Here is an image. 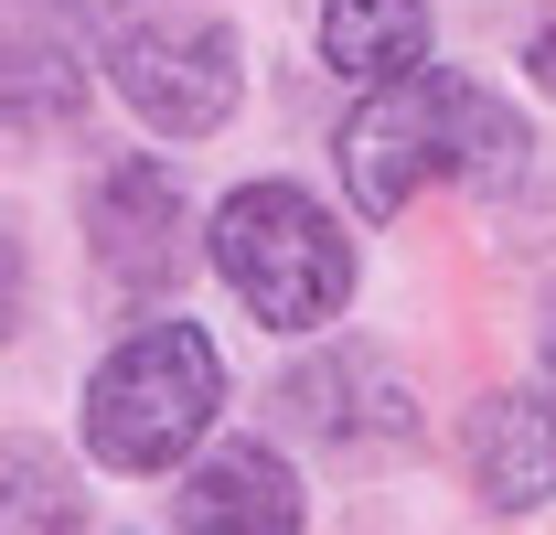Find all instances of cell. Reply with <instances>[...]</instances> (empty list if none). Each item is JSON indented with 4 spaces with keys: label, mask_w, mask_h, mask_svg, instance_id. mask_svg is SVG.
<instances>
[{
    "label": "cell",
    "mask_w": 556,
    "mask_h": 535,
    "mask_svg": "<svg viewBox=\"0 0 556 535\" xmlns=\"http://www.w3.org/2000/svg\"><path fill=\"white\" fill-rule=\"evenodd\" d=\"M332 172L364 225H396L428 183H471V194H503L535 172V129L525 108H503L482 75H450V65H417L396 86H375L332 129Z\"/></svg>",
    "instance_id": "6da1fadb"
},
{
    "label": "cell",
    "mask_w": 556,
    "mask_h": 535,
    "mask_svg": "<svg viewBox=\"0 0 556 535\" xmlns=\"http://www.w3.org/2000/svg\"><path fill=\"white\" fill-rule=\"evenodd\" d=\"M204 258L247 300V322H268V333H321V322H343V300H353L343 214L321 194H300V183H236L204 225Z\"/></svg>",
    "instance_id": "7a4b0ae2"
},
{
    "label": "cell",
    "mask_w": 556,
    "mask_h": 535,
    "mask_svg": "<svg viewBox=\"0 0 556 535\" xmlns=\"http://www.w3.org/2000/svg\"><path fill=\"white\" fill-rule=\"evenodd\" d=\"M225 418V353L204 322H139L86 375V450L108 471H182Z\"/></svg>",
    "instance_id": "3957f363"
},
{
    "label": "cell",
    "mask_w": 556,
    "mask_h": 535,
    "mask_svg": "<svg viewBox=\"0 0 556 535\" xmlns=\"http://www.w3.org/2000/svg\"><path fill=\"white\" fill-rule=\"evenodd\" d=\"M97 65L150 139H214L247 97V43L204 0H97Z\"/></svg>",
    "instance_id": "277c9868"
},
{
    "label": "cell",
    "mask_w": 556,
    "mask_h": 535,
    "mask_svg": "<svg viewBox=\"0 0 556 535\" xmlns=\"http://www.w3.org/2000/svg\"><path fill=\"white\" fill-rule=\"evenodd\" d=\"M86 258H97V278L118 300H161L182 278V258H193V203L172 183V161L129 150V161H108L86 183Z\"/></svg>",
    "instance_id": "5b68a950"
},
{
    "label": "cell",
    "mask_w": 556,
    "mask_h": 535,
    "mask_svg": "<svg viewBox=\"0 0 556 535\" xmlns=\"http://www.w3.org/2000/svg\"><path fill=\"white\" fill-rule=\"evenodd\" d=\"M86 86H97V0H0V129H75Z\"/></svg>",
    "instance_id": "8992f818"
},
{
    "label": "cell",
    "mask_w": 556,
    "mask_h": 535,
    "mask_svg": "<svg viewBox=\"0 0 556 535\" xmlns=\"http://www.w3.org/2000/svg\"><path fill=\"white\" fill-rule=\"evenodd\" d=\"M278 418L311 439V450H343V461H386V450H407L417 439V397L407 375L386 364V353H311V364H289L278 375Z\"/></svg>",
    "instance_id": "52a82bcc"
},
{
    "label": "cell",
    "mask_w": 556,
    "mask_h": 535,
    "mask_svg": "<svg viewBox=\"0 0 556 535\" xmlns=\"http://www.w3.org/2000/svg\"><path fill=\"white\" fill-rule=\"evenodd\" d=\"M172 525L182 535H300L311 503H300V471L278 461V439H214L172 493Z\"/></svg>",
    "instance_id": "ba28073f"
},
{
    "label": "cell",
    "mask_w": 556,
    "mask_h": 535,
    "mask_svg": "<svg viewBox=\"0 0 556 535\" xmlns=\"http://www.w3.org/2000/svg\"><path fill=\"white\" fill-rule=\"evenodd\" d=\"M460 461H471V493L492 514H535L556 503V407L535 386H503L460 418Z\"/></svg>",
    "instance_id": "9c48e42d"
},
{
    "label": "cell",
    "mask_w": 556,
    "mask_h": 535,
    "mask_svg": "<svg viewBox=\"0 0 556 535\" xmlns=\"http://www.w3.org/2000/svg\"><path fill=\"white\" fill-rule=\"evenodd\" d=\"M311 43H321V65L343 75V86H396V75L428 65V43H439V11L428 0H321L311 11Z\"/></svg>",
    "instance_id": "30bf717a"
},
{
    "label": "cell",
    "mask_w": 556,
    "mask_h": 535,
    "mask_svg": "<svg viewBox=\"0 0 556 535\" xmlns=\"http://www.w3.org/2000/svg\"><path fill=\"white\" fill-rule=\"evenodd\" d=\"M0 535H86V493L43 439H0Z\"/></svg>",
    "instance_id": "8fae6325"
},
{
    "label": "cell",
    "mask_w": 556,
    "mask_h": 535,
    "mask_svg": "<svg viewBox=\"0 0 556 535\" xmlns=\"http://www.w3.org/2000/svg\"><path fill=\"white\" fill-rule=\"evenodd\" d=\"M22 300H33V258H22V236L0 225V343L22 333Z\"/></svg>",
    "instance_id": "7c38bea8"
},
{
    "label": "cell",
    "mask_w": 556,
    "mask_h": 535,
    "mask_svg": "<svg viewBox=\"0 0 556 535\" xmlns=\"http://www.w3.org/2000/svg\"><path fill=\"white\" fill-rule=\"evenodd\" d=\"M525 86H535V97H556V22H535V33H525Z\"/></svg>",
    "instance_id": "4fadbf2b"
},
{
    "label": "cell",
    "mask_w": 556,
    "mask_h": 535,
    "mask_svg": "<svg viewBox=\"0 0 556 535\" xmlns=\"http://www.w3.org/2000/svg\"><path fill=\"white\" fill-rule=\"evenodd\" d=\"M535 353H546V386H535V397L556 407V278H546V300H535Z\"/></svg>",
    "instance_id": "5bb4252c"
}]
</instances>
